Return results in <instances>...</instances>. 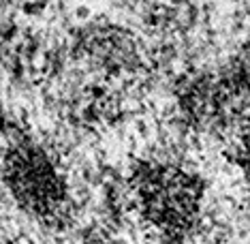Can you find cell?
Returning a JSON list of instances; mask_svg holds the SVG:
<instances>
[{
	"label": "cell",
	"instance_id": "2",
	"mask_svg": "<svg viewBox=\"0 0 250 244\" xmlns=\"http://www.w3.org/2000/svg\"><path fill=\"white\" fill-rule=\"evenodd\" d=\"M4 191L28 219L43 225H58L69 214L71 184L58 156L35 137L9 141L0 161Z\"/></svg>",
	"mask_w": 250,
	"mask_h": 244
},
{
	"label": "cell",
	"instance_id": "1",
	"mask_svg": "<svg viewBox=\"0 0 250 244\" xmlns=\"http://www.w3.org/2000/svg\"><path fill=\"white\" fill-rule=\"evenodd\" d=\"M128 186L139 219L161 244H186L197 234L208 189L195 169L173 158H146Z\"/></svg>",
	"mask_w": 250,
	"mask_h": 244
}]
</instances>
